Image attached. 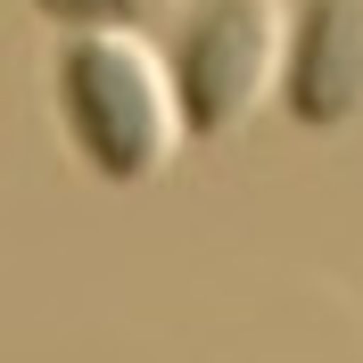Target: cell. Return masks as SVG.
I'll list each match as a JSON object with an SVG mask.
<instances>
[{
  "label": "cell",
  "mask_w": 363,
  "mask_h": 363,
  "mask_svg": "<svg viewBox=\"0 0 363 363\" xmlns=\"http://www.w3.org/2000/svg\"><path fill=\"white\" fill-rule=\"evenodd\" d=\"M50 108L74 157L116 190L157 182L190 140L174 67L149 50V33H67L50 58Z\"/></svg>",
  "instance_id": "1"
},
{
  "label": "cell",
  "mask_w": 363,
  "mask_h": 363,
  "mask_svg": "<svg viewBox=\"0 0 363 363\" xmlns=\"http://www.w3.org/2000/svg\"><path fill=\"white\" fill-rule=\"evenodd\" d=\"M165 67H174L190 140H231L264 108V91H281V67H289V0H190L174 17Z\"/></svg>",
  "instance_id": "2"
},
{
  "label": "cell",
  "mask_w": 363,
  "mask_h": 363,
  "mask_svg": "<svg viewBox=\"0 0 363 363\" xmlns=\"http://www.w3.org/2000/svg\"><path fill=\"white\" fill-rule=\"evenodd\" d=\"M281 108L297 133H355L363 124V0H297Z\"/></svg>",
  "instance_id": "3"
},
{
  "label": "cell",
  "mask_w": 363,
  "mask_h": 363,
  "mask_svg": "<svg viewBox=\"0 0 363 363\" xmlns=\"http://www.w3.org/2000/svg\"><path fill=\"white\" fill-rule=\"evenodd\" d=\"M58 33H157L182 17V0H25Z\"/></svg>",
  "instance_id": "4"
}]
</instances>
